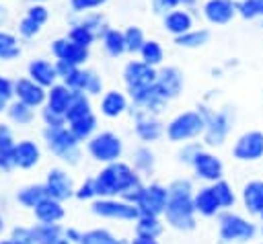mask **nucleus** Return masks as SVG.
<instances>
[{"instance_id":"f257e3e1","label":"nucleus","mask_w":263,"mask_h":244,"mask_svg":"<svg viewBox=\"0 0 263 244\" xmlns=\"http://www.w3.org/2000/svg\"><path fill=\"white\" fill-rule=\"evenodd\" d=\"M95 187H97V197H121L129 203H136L144 185L134 166L117 160L105 164V168L97 172Z\"/></svg>"},{"instance_id":"f03ea898","label":"nucleus","mask_w":263,"mask_h":244,"mask_svg":"<svg viewBox=\"0 0 263 244\" xmlns=\"http://www.w3.org/2000/svg\"><path fill=\"white\" fill-rule=\"evenodd\" d=\"M168 203L164 209V219L171 228L187 232L195 228V205H193V187L187 178H177L168 185Z\"/></svg>"},{"instance_id":"7ed1b4c3","label":"nucleus","mask_w":263,"mask_h":244,"mask_svg":"<svg viewBox=\"0 0 263 244\" xmlns=\"http://www.w3.org/2000/svg\"><path fill=\"white\" fill-rule=\"evenodd\" d=\"M43 141L55 158H60L68 164L78 162V158H80V139L70 131L68 125L45 127L43 129Z\"/></svg>"},{"instance_id":"20e7f679","label":"nucleus","mask_w":263,"mask_h":244,"mask_svg":"<svg viewBox=\"0 0 263 244\" xmlns=\"http://www.w3.org/2000/svg\"><path fill=\"white\" fill-rule=\"evenodd\" d=\"M203 131H205V117L199 109L179 113L166 125V137L177 144H185L193 137H199L203 135Z\"/></svg>"},{"instance_id":"39448f33","label":"nucleus","mask_w":263,"mask_h":244,"mask_svg":"<svg viewBox=\"0 0 263 244\" xmlns=\"http://www.w3.org/2000/svg\"><path fill=\"white\" fill-rule=\"evenodd\" d=\"M257 234L255 223L245 219L242 215H236L232 211L218 213V236L224 244H236V242H249Z\"/></svg>"},{"instance_id":"423d86ee","label":"nucleus","mask_w":263,"mask_h":244,"mask_svg":"<svg viewBox=\"0 0 263 244\" xmlns=\"http://www.w3.org/2000/svg\"><path fill=\"white\" fill-rule=\"evenodd\" d=\"M90 211L99 217L121 219V221H136L140 215L138 205L121 197H97L95 201H90Z\"/></svg>"},{"instance_id":"0eeeda50","label":"nucleus","mask_w":263,"mask_h":244,"mask_svg":"<svg viewBox=\"0 0 263 244\" xmlns=\"http://www.w3.org/2000/svg\"><path fill=\"white\" fill-rule=\"evenodd\" d=\"M86 150H88L92 160L103 162V164H111V162H117L121 158L123 141L113 131H101V133H95L86 141Z\"/></svg>"},{"instance_id":"6e6552de","label":"nucleus","mask_w":263,"mask_h":244,"mask_svg":"<svg viewBox=\"0 0 263 244\" xmlns=\"http://www.w3.org/2000/svg\"><path fill=\"white\" fill-rule=\"evenodd\" d=\"M199 111L205 117V131H203V139L208 146H222L230 133L232 127V117L226 109L222 111H212L208 107H199Z\"/></svg>"},{"instance_id":"1a4fd4ad","label":"nucleus","mask_w":263,"mask_h":244,"mask_svg":"<svg viewBox=\"0 0 263 244\" xmlns=\"http://www.w3.org/2000/svg\"><path fill=\"white\" fill-rule=\"evenodd\" d=\"M168 187L164 185H158V182H150V185H144L138 199H136V205L140 209V213H150V215H164V209H166V203H168Z\"/></svg>"},{"instance_id":"9d476101","label":"nucleus","mask_w":263,"mask_h":244,"mask_svg":"<svg viewBox=\"0 0 263 244\" xmlns=\"http://www.w3.org/2000/svg\"><path fill=\"white\" fill-rule=\"evenodd\" d=\"M191 168L195 172L197 178L205 180V182H216L222 178V172H224V166H222V160L212 154V152H205V150H199L197 156L193 158L191 162Z\"/></svg>"},{"instance_id":"9b49d317","label":"nucleus","mask_w":263,"mask_h":244,"mask_svg":"<svg viewBox=\"0 0 263 244\" xmlns=\"http://www.w3.org/2000/svg\"><path fill=\"white\" fill-rule=\"evenodd\" d=\"M232 156L240 162H253L263 158V133L261 131L242 133L232 148Z\"/></svg>"},{"instance_id":"f8f14e48","label":"nucleus","mask_w":263,"mask_h":244,"mask_svg":"<svg viewBox=\"0 0 263 244\" xmlns=\"http://www.w3.org/2000/svg\"><path fill=\"white\" fill-rule=\"evenodd\" d=\"M45 191L49 197L58 199V201H66L70 197H74L76 189H74V182L70 178V174L62 168H51L45 176Z\"/></svg>"},{"instance_id":"ddd939ff","label":"nucleus","mask_w":263,"mask_h":244,"mask_svg":"<svg viewBox=\"0 0 263 244\" xmlns=\"http://www.w3.org/2000/svg\"><path fill=\"white\" fill-rule=\"evenodd\" d=\"M134 129H136V135L142 139V141H156L162 137V133L166 131L162 127V123L156 119V115L152 113H146L142 109L136 107V113H134Z\"/></svg>"},{"instance_id":"4468645a","label":"nucleus","mask_w":263,"mask_h":244,"mask_svg":"<svg viewBox=\"0 0 263 244\" xmlns=\"http://www.w3.org/2000/svg\"><path fill=\"white\" fill-rule=\"evenodd\" d=\"M156 74L158 72L154 70V66L146 64L144 59H132L123 68V80H125L127 88L142 86V84H154L156 82Z\"/></svg>"},{"instance_id":"2eb2a0df","label":"nucleus","mask_w":263,"mask_h":244,"mask_svg":"<svg viewBox=\"0 0 263 244\" xmlns=\"http://www.w3.org/2000/svg\"><path fill=\"white\" fill-rule=\"evenodd\" d=\"M154 84H156V90H158L166 100L177 98V96L181 94V90H183V74H181L179 68L166 66V68L158 70Z\"/></svg>"},{"instance_id":"dca6fc26","label":"nucleus","mask_w":263,"mask_h":244,"mask_svg":"<svg viewBox=\"0 0 263 244\" xmlns=\"http://www.w3.org/2000/svg\"><path fill=\"white\" fill-rule=\"evenodd\" d=\"M51 51H53V55H55L58 59L70 62V64H74V66H82V64L88 59V47L74 43L70 37L55 39V41L51 43Z\"/></svg>"},{"instance_id":"f3484780","label":"nucleus","mask_w":263,"mask_h":244,"mask_svg":"<svg viewBox=\"0 0 263 244\" xmlns=\"http://www.w3.org/2000/svg\"><path fill=\"white\" fill-rule=\"evenodd\" d=\"M72 90H80L86 94H101L103 92V80L92 72V70H82L80 66L64 80Z\"/></svg>"},{"instance_id":"a211bd4d","label":"nucleus","mask_w":263,"mask_h":244,"mask_svg":"<svg viewBox=\"0 0 263 244\" xmlns=\"http://www.w3.org/2000/svg\"><path fill=\"white\" fill-rule=\"evenodd\" d=\"M14 96L35 109V107H41V105L45 103L47 90H45V86L37 84V82L31 80V78H18V80L14 82Z\"/></svg>"},{"instance_id":"6ab92c4d","label":"nucleus","mask_w":263,"mask_h":244,"mask_svg":"<svg viewBox=\"0 0 263 244\" xmlns=\"http://www.w3.org/2000/svg\"><path fill=\"white\" fill-rule=\"evenodd\" d=\"M203 14L212 25H226L236 14V2H232V0H208L203 4Z\"/></svg>"},{"instance_id":"aec40b11","label":"nucleus","mask_w":263,"mask_h":244,"mask_svg":"<svg viewBox=\"0 0 263 244\" xmlns=\"http://www.w3.org/2000/svg\"><path fill=\"white\" fill-rule=\"evenodd\" d=\"M41 160V148L37 141L33 139H21L14 146V164L16 168L29 170L33 166H37Z\"/></svg>"},{"instance_id":"412c9836","label":"nucleus","mask_w":263,"mask_h":244,"mask_svg":"<svg viewBox=\"0 0 263 244\" xmlns=\"http://www.w3.org/2000/svg\"><path fill=\"white\" fill-rule=\"evenodd\" d=\"M64 230L66 228H62L60 223H39V221L31 228L35 244H70Z\"/></svg>"},{"instance_id":"4be33fe9","label":"nucleus","mask_w":263,"mask_h":244,"mask_svg":"<svg viewBox=\"0 0 263 244\" xmlns=\"http://www.w3.org/2000/svg\"><path fill=\"white\" fill-rule=\"evenodd\" d=\"M193 205H195V211L199 215H203V217H214L222 209V205H220V201H218L212 185L201 187L199 191L193 193Z\"/></svg>"},{"instance_id":"5701e85b","label":"nucleus","mask_w":263,"mask_h":244,"mask_svg":"<svg viewBox=\"0 0 263 244\" xmlns=\"http://www.w3.org/2000/svg\"><path fill=\"white\" fill-rule=\"evenodd\" d=\"M72 98H74V90L68 84H53V86L47 88L45 107H49L51 111H55V113L66 117V111H68Z\"/></svg>"},{"instance_id":"b1692460","label":"nucleus","mask_w":263,"mask_h":244,"mask_svg":"<svg viewBox=\"0 0 263 244\" xmlns=\"http://www.w3.org/2000/svg\"><path fill=\"white\" fill-rule=\"evenodd\" d=\"M27 70H29V78H31V80H35L37 84L45 86V88L53 86V84H55V80H58L55 64H51V62H47V59L37 57V59H33V62L29 64V68H27Z\"/></svg>"},{"instance_id":"393cba45","label":"nucleus","mask_w":263,"mask_h":244,"mask_svg":"<svg viewBox=\"0 0 263 244\" xmlns=\"http://www.w3.org/2000/svg\"><path fill=\"white\" fill-rule=\"evenodd\" d=\"M33 213L39 223H58L64 217V205H62V201L47 195L43 201H39L33 207Z\"/></svg>"},{"instance_id":"a878e982","label":"nucleus","mask_w":263,"mask_h":244,"mask_svg":"<svg viewBox=\"0 0 263 244\" xmlns=\"http://www.w3.org/2000/svg\"><path fill=\"white\" fill-rule=\"evenodd\" d=\"M14 135L10 131L8 125L0 123V170L2 172H10L12 168H16L14 164Z\"/></svg>"},{"instance_id":"bb28decb","label":"nucleus","mask_w":263,"mask_h":244,"mask_svg":"<svg viewBox=\"0 0 263 244\" xmlns=\"http://www.w3.org/2000/svg\"><path fill=\"white\" fill-rule=\"evenodd\" d=\"M242 205L253 215L263 211V180H249L242 187Z\"/></svg>"},{"instance_id":"cd10ccee","label":"nucleus","mask_w":263,"mask_h":244,"mask_svg":"<svg viewBox=\"0 0 263 244\" xmlns=\"http://www.w3.org/2000/svg\"><path fill=\"white\" fill-rule=\"evenodd\" d=\"M127 111V98L119 90H109L101 98V113L109 119H115Z\"/></svg>"},{"instance_id":"c85d7f7f","label":"nucleus","mask_w":263,"mask_h":244,"mask_svg":"<svg viewBox=\"0 0 263 244\" xmlns=\"http://www.w3.org/2000/svg\"><path fill=\"white\" fill-rule=\"evenodd\" d=\"M164 29L171 33V35H183V33H187V31H191V27H193V18H191V14L187 12V10H171V12H166L164 14Z\"/></svg>"},{"instance_id":"c756f323","label":"nucleus","mask_w":263,"mask_h":244,"mask_svg":"<svg viewBox=\"0 0 263 244\" xmlns=\"http://www.w3.org/2000/svg\"><path fill=\"white\" fill-rule=\"evenodd\" d=\"M103 47H105V51H107L111 57H119V55H123V53L127 51L123 31H117V29H105V31H103Z\"/></svg>"},{"instance_id":"7c9ffc66","label":"nucleus","mask_w":263,"mask_h":244,"mask_svg":"<svg viewBox=\"0 0 263 244\" xmlns=\"http://www.w3.org/2000/svg\"><path fill=\"white\" fill-rule=\"evenodd\" d=\"M68 127H70V131H72L80 141H88V139L97 133V117H95L92 113H88V115H84V117H80V119L70 121Z\"/></svg>"},{"instance_id":"2f4dec72","label":"nucleus","mask_w":263,"mask_h":244,"mask_svg":"<svg viewBox=\"0 0 263 244\" xmlns=\"http://www.w3.org/2000/svg\"><path fill=\"white\" fill-rule=\"evenodd\" d=\"M136 223V234L138 236H150V238H158L162 234V221L160 215H150V213H140Z\"/></svg>"},{"instance_id":"473e14b6","label":"nucleus","mask_w":263,"mask_h":244,"mask_svg":"<svg viewBox=\"0 0 263 244\" xmlns=\"http://www.w3.org/2000/svg\"><path fill=\"white\" fill-rule=\"evenodd\" d=\"M47 197V191H45V185H27L23 189L16 191V201L23 205V207H29L33 209L39 201H43Z\"/></svg>"},{"instance_id":"72a5a7b5","label":"nucleus","mask_w":263,"mask_h":244,"mask_svg":"<svg viewBox=\"0 0 263 244\" xmlns=\"http://www.w3.org/2000/svg\"><path fill=\"white\" fill-rule=\"evenodd\" d=\"M88 113H92L88 94L86 92H80V90H74V98H72V103H70V107L66 111V123H70L74 119H80V117H84Z\"/></svg>"},{"instance_id":"f704fd0d","label":"nucleus","mask_w":263,"mask_h":244,"mask_svg":"<svg viewBox=\"0 0 263 244\" xmlns=\"http://www.w3.org/2000/svg\"><path fill=\"white\" fill-rule=\"evenodd\" d=\"M80 244H129V240L117 238L105 228H95V230H88L82 234Z\"/></svg>"},{"instance_id":"c9c22d12","label":"nucleus","mask_w":263,"mask_h":244,"mask_svg":"<svg viewBox=\"0 0 263 244\" xmlns=\"http://www.w3.org/2000/svg\"><path fill=\"white\" fill-rule=\"evenodd\" d=\"M6 115H8V119L12 121V123H16V125H29L31 121H33V107H29L27 103H23V100H12L10 105H8V109H6Z\"/></svg>"},{"instance_id":"e433bc0d","label":"nucleus","mask_w":263,"mask_h":244,"mask_svg":"<svg viewBox=\"0 0 263 244\" xmlns=\"http://www.w3.org/2000/svg\"><path fill=\"white\" fill-rule=\"evenodd\" d=\"M208 41H210V31L208 29H191V31L175 37V43L179 47H201Z\"/></svg>"},{"instance_id":"4c0bfd02","label":"nucleus","mask_w":263,"mask_h":244,"mask_svg":"<svg viewBox=\"0 0 263 244\" xmlns=\"http://www.w3.org/2000/svg\"><path fill=\"white\" fill-rule=\"evenodd\" d=\"M132 158H134V168H136L138 172L148 174V172L154 170V162H156V158H154V152H152L148 146H140V148L134 152Z\"/></svg>"},{"instance_id":"58836bf2","label":"nucleus","mask_w":263,"mask_h":244,"mask_svg":"<svg viewBox=\"0 0 263 244\" xmlns=\"http://www.w3.org/2000/svg\"><path fill=\"white\" fill-rule=\"evenodd\" d=\"M212 189H214V193H216V197H218V201H220L222 209H230V207L234 205L236 195H234V191H232L230 182H226L224 178H220V180L212 182Z\"/></svg>"},{"instance_id":"ea45409f","label":"nucleus","mask_w":263,"mask_h":244,"mask_svg":"<svg viewBox=\"0 0 263 244\" xmlns=\"http://www.w3.org/2000/svg\"><path fill=\"white\" fill-rule=\"evenodd\" d=\"M18 55H21V49L16 45V37L0 31V59L10 62V59H16Z\"/></svg>"},{"instance_id":"a19ab883","label":"nucleus","mask_w":263,"mask_h":244,"mask_svg":"<svg viewBox=\"0 0 263 244\" xmlns=\"http://www.w3.org/2000/svg\"><path fill=\"white\" fill-rule=\"evenodd\" d=\"M140 55H142V59L146 62V64H150V66H160L162 64V57H164V51H162V47H160V43L158 41H154V39H150V41H146L144 43V47L140 49Z\"/></svg>"},{"instance_id":"79ce46f5","label":"nucleus","mask_w":263,"mask_h":244,"mask_svg":"<svg viewBox=\"0 0 263 244\" xmlns=\"http://www.w3.org/2000/svg\"><path fill=\"white\" fill-rule=\"evenodd\" d=\"M236 12L242 18L263 16V0H236Z\"/></svg>"},{"instance_id":"37998d69","label":"nucleus","mask_w":263,"mask_h":244,"mask_svg":"<svg viewBox=\"0 0 263 244\" xmlns=\"http://www.w3.org/2000/svg\"><path fill=\"white\" fill-rule=\"evenodd\" d=\"M68 37H70L74 43H78V45L90 47V45H92V41H95V37H97V33H95V31H90L88 27H84L82 23H78V25H74V27L70 29Z\"/></svg>"},{"instance_id":"c03bdc74","label":"nucleus","mask_w":263,"mask_h":244,"mask_svg":"<svg viewBox=\"0 0 263 244\" xmlns=\"http://www.w3.org/2000/svg\"><path fill=\"white\" fill-rule=\"evenodd\" d=\"M123 35H125L127 51H129V53H140V49H142L144 43H146L142 29H140V27H127V29L123 31Z\"/></svg>"},{"instance_id":"a18cd8bd","label":"nucleus","mask_w":263,"mask_h":244,"mask_svg":"<svg viewBox=\"0 0 263 244\" xmlns=\"http://www.w3.org/2000/svg\"><path fill=\"white\" fill-rule=\"evenodd\" d=\"M12 96H14V82H10L8 78L0 76V113L8 109Z\"/></svg>"},{"instance_id":"49530a36","label":"nucleus","mask_w":263,"mask_h":244,"mask_svg":"<svg viewBox=\"0 0 263 244\" xmlns=\"http://www.w3.org/2000/svg\"><path fill=\"white\" fill-rule=\"evenodd\" d=\"M197 0H154L152 4H154V12H158V14H166V12H171L173 8H177V6H193Z\"/></svg>"},{"instance_id":"de8ad7c7","label":"nucleus","mask_w":263,"mask_h":244,"mask_svg":"<svg viewBox=\"0 0 263 244\" xmlns=\"http://www.w3.org/2000/svg\"><path fill=\"white\" fill-rule=\"evenodd\" d=\"M76 199L80 201H95L97 199V187H95V178H86L74 193Z\"/></svg>"},{"instance_id":"09e8293b","label":"nucleus","mask_w":263,"mask_h":244,"mask_svg":"<svg viewBox=\"0 0 263 244\" xmlns=\"http://www.w3.org/2000/svg\"><path fill=\"white\" fill-rule=\"evenodd\" d=\"M41 117H43L45 127H62V125H68V123H66V117L60 115V113H55V111H51L49 107H43Z\"/></svg>"},{"instance_id":"8fccbe9b","label":"nucleus","mask_w":263,"mask_h":244,"mask_svg":"<svg viewBox=\"0 0 263 244\" xmlns=\"http://www.w3.org/2000/svg\"><path fill=\"white\" fill-rule=\"evenodd\" d=\"M39 29H41V25H39L37 21H33L31 16H25V18L21 21V25H18V33H21L23 37H27V39L35 37V35L39 33Z\"/></svg>"},{"instance_id":"3c124183","label":"nucleus","mask_w":263,"mask_h":244,"mask_svg":"<svg viewBox=\"0 0 263 244\" xmlns=\"http://www.w3.org/2000/svg\"><path fill=\"white\" fill-rule=\"evenodd\" d=\"M199 150H201L199 144H195V141H185L183 148H181V152H179V160L185 162V164H191Z\"/></svg>"},{"instance_id":"603ef678","label":"nucleus","mask_w":263,"mask_h":244,"mask_svg":"<svg viewBox=\"0 0 263 244\" xmlns=\"http://www.w3.org/2000/svg\"><path fill=\"white\" fill-rule=\"evenodd\" d=\"M107 0H70V6L76 10V12H84V10H92V8H99L101 4H105Z\"/></svg>"},{"instance_id":"864d4df0","label":"nucleus","mask_w":263,"mask_h":244,"mask_svg":"<svg viewBox=\"0 0 263 244\" xmlns=\"http://www.w3.org/2000/svg\"><path fill=\"white\" fill-rule=\"evenodd\" d=\"M27 16H31L33 21H37L39 25H43V23L47 21V10H45V6L35 4V6H31V8L27 10Z\"/></svg>"},{"instance_id":"5fc2aeb1","label":"nucleus","mask_w":263,"mask_h":244,"mask_svg":"<svg viewBox=\"0 0 263 244\" xmlns=\"http://www.w3.org/2000/svg\"><path fill=\"white\" fill-rule=\"evenodd\" d=\"M78 66H74V64H70V62H64V59H55V70H58V78H62V80H66L74 70H76Z\"/></svg>"},{"instance_id":"6e6d98bb","label":"nucleus","mask_w":263,"mask_h":244,"mask_svg":"<svg viewBox=\"0 0 263 244\" xmlns=\"http://www.w3.org/2000/svg\"><path fill=\"white\" fill-rule=\"evenodd\" d=\"M82 25H84V27H88L90 31H95V33H101V31H105V29H103V16H99V14L86 16V18L82 21Z\"/></svg>"},{"instance_id":"4d7b16f0","label":"nucleus","mask_w":263,"mask_h":244,"mask_svg":"<svg viewBox=\"0 0 263 244\" xmlns=\"http://www.w3.org/2000/svg\"><path fill=\"white\" fill-rule=\"evenodd\" d=\"M64 232H66V238L70 240V244H80L82 234H84V232H80V230H76V228H66Z\"/></svg>"},{"instance_id":"13d9d810","label":"nucleus","mask_w":263,"mask_h":244,"mask_svg":"<svg viewBox=\"0 0 263 244\" xmlns=\"http://www.w3.org/2000/svg\"><path fill=\"white\" fill-rule=\"evenodd\" d=\"M129 244H160L156 238H150V236H134V240H129Z\"/></svg>"},{"instance_id":"bf43d9fd","label":"nucleus","mask_w":263,"mask_h":244,"mask_svg":"<svg viewBox=\"0 0 263 244\" xmlns=\"http://www.w3.org/2000/svg\"><path fill=\"white\" fill-rule=\"evenodd\" d=\"M0 244H21V242H16V240L10 236V238H4V240H0Z\"/></svg>"},{"instance_id":"052dcab7","label":"nucleus","mask_w":263,"mask_h":244,"mask_svg":"<svg viewBox=\"0 0 263 244\" xmlns=\"http://www.w3.org/2000/svg\"><path fill=\"white\" fill-rule=\"evenodd\" d=\"M6 21V8L4 6H0V25Z\"/></svg>"},{"instance_id":"680f3d73","label":"nucleus","mask_w":263,"mask_h":244,"mask_svg":"<svg viewBox=\"0 0 263 244\" xmlns=\"http://www.w3.org/2000/svg\"><path fill=\"white\" fill-rule=\"evenodd\" d=\"M2 230H4V217L0 215V234H2Z\"/></svg>"},{"instance_id":"e2e57ef3","label":"nucleus","mask_w":263,"mask_h":244,"mask_svg":"<svg viewBox=\"0 0 263 244\" xmlns=\"http://www.w3.org/2000/svg\"><path fill=\"white\" fill-rule=\"evenodd\" d=\"M259 217H261V219H263V211H261V213H259Z\"/></svg>"},{"instance_id":"0e129e2a","label":"nucleus","mask_w":263,"mask_h":244,"mask_svg":"<svg viewBox=\"0 0 263 244\" xmlns=\"http://www.w3.org/2000/svg\"><path fill=\"white\" fill-rule=\"evenodd\" d=\"M261 234H263V228H261Z\"/></svg>"},{"instance_id":"69168bd1","label":"nucleus","mask_w":263,"mask_h":244,"mask_svg":"<svg viewBox=\"0 0 263 244\" xmlns=\"http://www.w3.org/2000/svg\"><path fill=\"white\" fill-rule=\"evenodd\" d=\"M261 27H263V25H261Z\"/></svg>"}]
</instances>
